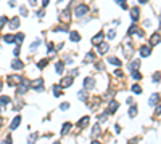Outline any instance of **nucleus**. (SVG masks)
Segmentation results:
<instances>
[{
    "label": "nucleus",
    "instance_id": "obj_1",
    "mask_svg": "<svg viewBox=\"0 0 161 144\" xmlns=\"http://www.w3.org/2000/svg\"><path fill=\"white\" fill-rule=\"evenodd\" d=\"M87 13H89V7H87V5H79V7H76L74 15L77 16V18H82V16H85Z\"/></svg>",
    "mask_w": 161,
    "mask_h": 144
},
{
    "label": "nucleus",
    "instance_id": "obj_2",
    "mask_svg": "<svg viewBox=\"0 0 161 144\" xmlns=\"http://www.w3.org/2000/svg\"><path fill=\"white\" fill-rule=\"evenodd\" d=\"M32 88L36 91H43V80L42 78H36V80L32 82Z\"/></svg>",
    "mask_w": 161,
    "mask_h": 144
},
{
    "label": "nucleus",
    "instance_id": "obj_3",
    "mask_svg": "<svg viewBox=\"0 0 161 144\" xmlns=\"http://www.w3.org/2000/svg\"><path fill=\"white\" fill-rule=\"evenodd\" d=\"M24 78H23V75H11L10 78H8V83L10 85H16V83H21Z\"/></svg>",
    "mask_w": 161,
    "mask_h": 144
},
{
    "label": "nucleus",
    "instance_id": "obj_4",
    "mask_svg": "<svg viewBox=\"0 0 161 144\" xmlns=\"http://www.w3.org/2000/svg\"><path fill=\"white\" fill-rule=\"evenodd\" d=\"M94 85H95V82H94V78H90V77H87L85 80H84V90H90V88H94Z\"/></svg>",
    "mask_w": 161,
    "mask_h": 144
},
{
    "label": "nucleus",
    "instance_id": "obj_5",
    "mask_svg": "<svg viewBox=\"0 0 161 144\" xmlns=\"http://www.w3.org/2000/svg\"><path fill=\"white\" fill-rule=\"evenodd\" d=\"M103 37H105V34H103V32H98L97 35L92 38V43H94V45H100V43H102V40H103Z\"/></svg>",
    "mask_w": 161,
    "mask_h": 144
},
{
    "label": "nucleus",
    "instance_id": "obj_6",
    "mask_svg": "<svg viewBox=\"0 0 161 144\" xmlns=\"http://www.w3.org/2000/svg\"><path fill=\"white\" fill-rule=\"evenodd\" d=\"M73 85V77L69 75V77H64L63 80H61V85L60 86H63V88H68V86H71Z\"/></svg>",
    "mask_w": 161,
    "mask_h": 144
},
{
    "label": "nucleus",
    "instance_id": "obj_7",
    "mask_svg": "<svg viewBox=\"0 0 161 144\" xmlns=\"http://www.w3.org/2000/svg\"><path fill=\"white\" fill-rule=\"evenodd\" d=\"M118 107H119L118 101H111L110 106H108V114H113V112H116V111H118Z\"/></svg>",
    "mask_w": 161,
    "mask_h": 144
},
{
    "label": "nucleus",
    "instance_id": "obj_8",
    "mask_svg": "<svg viewBox=\"0 0 161 144\" xmlns=\"http://www.w3.org/2000/svg\"><path fill=\"white\" fill-rule=\"evenodd\" d=\"M19 123H21V115H16L15 119L11 120V125H10V128H11V130H16V128H18V125H19Z\"/></svg>",
    "mask_w": 161,
    "mask_h": 144
},
{
    "label": "nucleus",
    "instance_id": "obj_9",
    "mask_svg": "<svg viewBox=\"0 0 161 144\" xmlns=\"http://www.w3.org/2000/svg\"><path fill=\"white\" fill-rule=\"evenodd\" d=\"M150 55H151L150 46H142L140 48V56H142V58H147V56H150Z\"/></svg>",
    "mask_w": 161,
    "mask_h": 144
},
{
    "label": "nucleus",
    "instance_id": "obj_10",
    "mask_svg": "<svg viewBox=\"0 0 161 144\" xmlns=\"http://www.w3.org/2000/svg\"><path fill=\"white\" fill-rule=\"evenodd\" d=\"M11 67H13V69H16V71H21V69L24 67V64L21 63L19 59H15V61H13V63H11Z\"/></svg>",
    "mask_w": 161,
    "mask_h": 144
},
{
    "label": "nucleus",
    "instance_id": "obj_11",
    "mask_svg": "<svg viewBox=\"0 0 161 144\" xmlns=\"http://www.w3.org/2000/svg\"><path fill=\"white\" fill-rule=\"evenodd\" d=\"M89 122H90V117H89V115H85V117H82V119H81L79 122H77V126L84 128V126H85L87 123H89Z\"/></svg>",
    "mask_w": 161,
    "mask_h": 144
},
{
    "label": "nucleus",
    "instance_id": "obj_12",
    "mask_svg": "<svg viewBox=\"0 0 161 144\" xmlns=\"http://www.w3.org/2000/svg\"><path fill=\"white\" fill-rule=\"evenodd\" d=\"M108 63L110 64H113V66H121V61H119V58H116V56H110V58H108Z\"/></svg>",
    "mask_w": 161,
    "mask_h": 144
},
{
    "label": "nucleus",
    "instance_id": "obj_13",
    "mask_svg": "<svg viewBox=\"0 0 161 144\" xmlns=\"http://www.w3.org/2000/svg\"><path fill=\"white\" fill-rule=\"evenodd\" d=\"M8 23H10L8 26H10L11 29H18V27H19V19H18V18H13V19L8 21Z\"/></svg>",
    "mask_w": 161,
    "mask_h": 144
},
{
    "label": "nucleus",
    "instance_id": "obj_14",
    "mask_svg": "<svg viewBox=\"0 0 161 144\" xmlns=\"http://www.w3.org/2000/svg\"><path fill=\"white\" fill-rule=\"evenodd\" d=\"M139 16H140V13H139V8H132V10H130V18H132V21H137Z\"/></svg>",
    "mask_w": 161,
    "mask_h": 144
},
{
    "label": "nucleus",
    "instance_id": "obj_15",
    "mask_svg": "<svg viewBox=\"0 0 161 144\" xmlns=\"http://www.w3.org/2000/svg\"><path fill=\"white\" fill-rule=\"evenodd\" d=\"M108 48H110V46H108V43H100V45H98V53H100V55L106 53Z\"/></svg>",
    "mask_w": 161,
    "mask_h": 144
},
{
    "label": "nucleus",
    "instance_id": "obj_16",
    "mask_svg": "<svg viewBox=\"0 0 161 144\" xmlns=\"http://www.w3.org/2000/svg\"><path fill=\"white\" fill-rule=\"evenodd\" d=\"M150 43H151V45H158V43H159V34H158V32L151 35V38H150Z\"/></svg>",
    "mask_w": 161,
    "mask_h": 144
},
{
    "label": "nucleus",
    "instance_id": "obj_17",
    "mask_svg": "<svg viewBox=\"0 0 161 144\" xmlns=\"http://www.w3.org/2000/svg\"><path fill=\"white\" fill-rule=\"evenodd\" d=\"M158 99H159V94H158V93H156V94H151V98H150L148 104H150V106H155V104L158 103Z\"/></svg>",
    "mask_w": 161,
    "mask_h": 144
},
{
    "label": "nucleus",
    "instance_id": "obj_18",
    "mask_svg": "<svg viewBox=\"0 0 161 144\" xmlns=\"http://www.w3.org/2000/svg\"><path fill=\"white\" fill-rule=\"evenodd\" d=\"M69 130H71V123H69V122H66V123L63 125V128H61V134H66Z\"/></svg>",
    "mask_w": 161,
    "mask_h": 144
},
{
    "label": "nucleus",
    "instance_id": "obj_19",
    "mask_svg": "<svg viewBox=\"0 0 161 144\" xmlns=\"http://www.w3.org/2000/svg\"><path fill=\"white\" fill-rule=\"evenodd\" d=\"M3 40H5V43H13V42H15V35H11V34L3 35Z\"/></svg>",
    "mask_w": 161,
    "mask_h": 144
},
{
    "label": "nucleus",
    "instance_id": "obj_20",
    "mask_svg": "<svg viewBox=\"0 0 161 144\" xmlns=\"http://www.w3.org/2000/svg\"><path fill=\"white\" fill-rule=\"evenodd\" d=\"M129 115H130V117H135V115H137V106H135V104H132V106H130Z\"/></svg>",
    "mask_w": 161,
    "mask_h": 144
},
{
    "label": "nucleus",
    "instance_id": "obj_21",
    "mask_svg": "<svg viewBox=\"0 0 161 144\" xmlns=\"http://www.w3.org/2000/svg\"><path fill=\"white\" fill-rule=\"evenodd\" d=\"M39 46H40V38H37V40H36V42H34L32 45H31V51H36Z\"/></svg>",
    "mask_w": 161,
    "mask_h": 144
},
{
    "label": "nucleus",
    "instance_id": "obj_22",
    "mask_svg": "<svg viewBox=\"0 0 161 144\" xmlns=\"http://www.w3.org/2000/svg\"><path fill=\"white\" fill-rule=\"evenodd\" d=\"M69 38H71L73 42H79L81 35H79V34H77V32H71V37H69Z\"/></svg>",
    "mask_w": 161,
    "mask_h": 144
},
{
    "label": "nucleus",
    "instance_id": "obj_23",
    "mask_svg": "<svg viewBox=\"0 0 161 144\" xmlns=\"http://www.w3.org/2000/svg\"><path fill=\"white\" fill-rule=\"evenodd\" d=\"M63 67H64V63H56V66H55V69H56V72H58V74L63 72Z\"/></svg>",
    "mask_w": 161,
    "mask_h": 144
},
{
    "label": "nucleus",
    "instance_id": "obj_24",
    "mask_svg": "<svg viewBox=\"0 0 161 144\" xmlns=\"http://www.w3.org/2000/svg\"><path fill=\"white\" fill-rule=\"evenodd\" d=\"M37 138H39V133H32L28 142H29V144H34V142H36V139H37Z\"/></svg>",
    "mask_w": 161,
    "mask_h": 144
},
{
    "label": "nucleus",
    "instance_id": "obj_25",
    "mask_svg": "<svg viewBox=\"0 0 161 144\" xmlns=\"http://www.w3.org/2000/svg\"><path fill=\"white\" fill-rule=\"evenodd\" d=\"M108 38H110V40L116 38V30H114V29H110V30H108Z\"/></svg>",
    "mask_w": 161,
    "mask_h": 144
},
{
    "label": "nucleus",
    "instance_id": "obj_26",
    "mask_svg": "<svg viewBox=\"0 0 161 144\" xmlns=\"http://www.w3.org/2000/svg\"><path fill=\"white\" fill-rule=\"evenodd\" d=\"M60 88H61L60 85H55V86H53V94H55V96H60V94H61V90H60Z\"/></svg>",
    "mask_w": 161,
    "mask_h": 144
},
{
    "label": "nucleus",
    "instance_id": "obj_27",
    "mask_svg": "<svg viewBox=\"0 0 161 144\" xmlns=\"http://www.w3.org/2000/svg\"><path fill=\"white\" fill-rule=\"evenodd\" d=\"M139 66H140V63H139V61H132V64H130V71H137Z\"/></svg>",
    "mask_w": 161,
    "mask_h": 144
},
{
    "label": "nucleus",
    "instance_id": "obj_28",
    "mask_svg": "<svg viewBox=\"0 0 161 144\" xmlns=\"http://www.w3.org/2000/svg\"><path fill=\"white\" fill-rule=\"evenodd\" d=\"M94 59H95V55H94V53H87V56H85L84 61H85V63H90V61H94Z\"/></svg>",
    "mask_w": 161,
    "mask_h": 144
},
{
    "label": "nucleus",
    "instance_id": "obj_29",
    "mask_svg": "<svg viewBox=\"0 0 161 144\" xmlns=\"http://www.w3.org/2000/svg\"><path fill=\"white\" fill-rule=\"evenodd\" d=\"M77 96H79V98L82 99V101H85V99H87V93H85V90L79 91V93H77Z\"/></svg>",
    "mask_w": 161,
    "mask_h": 144
},
{
    "label": "nucleus",
    "instance_id": "obj_30",
    "mask_svg": "<svg viewBox=\"0 0 161 144\" xmlns=\"http://www.w3.org/2000/svg\"><path fill=\"white\" fill-rule=\"evenodd\" d=\"M23 40H24V35H23V34H18V35H15V42H16V43H21Z\"/></svg>",
    "mask_w": 161,
    "mask_h": 144
},
{
    "label": "nucleus",
    "instance_id": "obj_31",
    "mask_svg": "<svg viewBox=\"0 0 161 144\" xmlns=\"http://www.w3.org/2000/svg\"><path fill=\"white\" fill-rule=\"evenodd\" d=\"M132 77L135 78V80H140V78H142V74L139 72V71H132Z\"/></svg>",
    "mask_w": 161,
    "mask_h": 144
},
{
    "label": "nucleus",
    "instance_id": "obj_32",
    "mask_svg": "<svg viewBox=\"0 0 161 144\" xmlns=\"http://www.w3.org/2000/svg\"><path fill=\"white\" fill-rule=\"evenodd\" d=\"M10 103V98H8V96H2V98H0V104H8Z\"/></svg>",
    "mask_w": 161,
    "mask_h": 144
},
{
    "label": "nucleus",
    "instance_id": "obj_33",
    "mask_svg": "<svg viewBox=\"0 0 161 144\" xmlns=\"http://www.w3.org/2000/svg\"><path fill=\"white\" fill-rule=\"evenodd\" d=\"M98 133H100V125H95L94 130H92V134H94V136H97Z\"/></svg>",
    "mask_w": 161,
    "mask_h": 144
},
{
    "label": "nucleus",
    "instance_id": "obj_34",
    "mask_svg": "<svg viewBox=\"0 0 161 144\" xmlns=\"http://www.w3.org/2000/svg\"><path fill=\"white\" fill-rule=\"evenodd\" d=\"M132 91H134V93H137V94H139V93H142V88H140L139 85H134V86H132Z\"/></svg>",
    "mask_w": 161,
    "mask_h": 144
},
{
    "label": "nucleus",
    "instance_id": "obj_35",
    "mask_svg": "<svg viewBox=\"0 0 161 144\" xmlns=\"http://www.w3.org/2000/svg\"><path fill=\"white\" fill-rule=\"evenodd\" d=\"M7 16H2V18H0V29H2L3 27V26H5V23H7Z\"/></svg>",
    "mask_w": 161,
    "mask_h": 144
},
{
    "label": "nucleus",
    "instance_id": "obj_36",
    "mask_svg": "<svg viewBox=\"0 0 161 144\" xmlns=\"http://www.w3.org/2000/svg\"><path fill=\"white\" fill-rule=\"evenodd\" d=\"M47 63H49L47 59H42L40 63H37V67H45V66H47Z\"/></svg>",
    "mask_w": 161,
    "mask_h": 144
},
{
    "label": "nucleus",
    "instance_id": "obj_37",
    "mask_svg": "<svg viewBox=\"0 0 161 144\" xmlns=\"http://www.w3.org/2000/svg\"><path fill=\"white\" fill-rule=\"evenodd\" d=\"M60 109H61V111H66V109H69V104L68 103H61L60 104Z\"/></svg>",
    "mask_w": 161,
    "mask_h": 144
},
{
    "label": "nucleus",
    "instance_id": "obj_38",
    "mask_svg": "<svg viewBox=\"0 0 161 144\" xmlns=\"http://www.w3.org/2000/svg\"><path fill=\"white\" fill-rule=\"evenodd\" d=\"M114 2H118L123 8H127V3H126V0H114Z\"/></svg>",
    "mask_w": 161,
    "mask_h": 144
},
{
    "label": "nucleus",
    "instance_id": "obj_39",
    "mask_svg": "<svg viewBox=\"0 0 161 144\" xmlns=\"http://www.w3.org/2000/svg\"><path fill=\"white\" fill-rule=\"evenodd\" d=\"M19 11H21V15H23V16H28V10H26V7H21Z\"/></svg>",
    "mask_w": 161,
    "mask_h": 144
},
{
    "label": "nucleus",
    "instance_id": "obj_40",
    "mask_svg": "<svg viewBox=\"0 0 161 144\" xmlns=\"http://www.w3.org/2000/svg\"><path fill=\"white\" fill-rule=\"evenodd\" d=\"M153 82H156V83L159 82V72H156L155 75H153Z\"/></svg>",
    "mask_w": 161,
    "mask_h": 144
},
{
    "label": "nucleus",
    "instance_id": "obj_41",
    "mask_svg": "<svg viewBox=\"0 0 161 144\" xmlns=\"http://www.w3.org/2000/svg\"><path fill=\"white\" fill-rule=\"evenodd\" d=\"M114 75L116 77H123V72H121V71H114Z\"/></svg>",
    "mask_w": 161,
    "mask_h": 144
},
{
    "label": "nucleus",
    "instance_id": "obj_42",
    "mask_svg": "<svg viewBox=\"0 0 161 144\" xmlns=\"http://www.w3.org/2000/svg\"><path fill=\"white\" fill-rule=\"evenodd\" d=\"M126 103H127V104H130V106H132V104H134V99H132V98H127V101H126Z\"/></svg>",
    "mask_w": 161,
    "mask_h": 144
},
{
    "label": "nucleus",
    "instance_id": "obj_43",
    "mask_svg": "<svg viewBox=\"0 0 161 144\" xmlns=\"http://www.w3.org/2000/svg\"><path fill=\"white\" fill-rule=\"evenodd\" d=\"M2 144H11V139H10V138H7V139H5V141H3Z\"/></svg>",
    "mask_w": 161,
    "mask_h": 144
},
{
    "label": "nucleus",
    "instance_id": "obj_44",
    "mask_svg": "<svg viewBox=\"0 0 161 144\" xmlns=\"http://www.w3.org/2000/svg\"><path fill=\"white\" fill-rule=\"evenodd\" d=\"M8 5H10V7H15L16 2H15V0H10V2H8Z\"/></svg>",
    "mask_w": 161,
    "mask_h": 144
},
{
    "label": "nucleus",
    "instance_id": "obj_45",
    "mask_svg": "<svg viewBox=\"0 0 161 144\" xmlns=\"http://www.w3.org/2000/svg\"><path fill=\"white\" fill-rule=\"evenodd\" d=\"M49 2H50V0H42V5L47 7V5H49Z\"/></svg>",
    "mask_w": 161,
    "mask_h": 144
},
{
    "label": "nucleus",
    "instance_id": "obj_46",
    "mask_svg": "<svg viewBox=\"0 0 161 144\" xmlns=\"http://www.w3.org/2000/svg\"><path fill=\"white\" fill-rule=\"evenodd\" d=\"M18 55H19V48L16 46V48H15V56H18Z\"/></svg>",
    "mask_w": 161,
    "mask_h": 144
},
{
    "label": "nucleus",
    "instance_id": "obj_47",
    "mask_svg": "<svg viewBox=\"0 0 161 144\" xmlns=\"http://www.w3.org/2000/svg\"><path fill=\"white\" fill-rule=\"evenodd\" d=\"M127 144H137V139H132V141H127Z\"/></svg>",
    "mask_w": 161,
    "mask_h": 144
},
{
    "label": "nucleus",
    "instance_id": "obj_48",
    "mask_svg": "<svg viewBox=\"0 0 161 144\" xmlns=\"http://www.w3.org/2000/svg\"><path fill=\"white\" fill-rule=\"evenodd\" d=\"M29 3H31V5H36V3H37V0H29Z\"/></svg>",
    "mask_w": 161,
    "mask_h": 144
},
{
    "label": "nucleus",
    "instance_id": "obj_49",
    "mask_svg": "<svg viewBox=\"0 0 161 144\" xmlns=\"http://www.w3.org/2000/svg\"><path fill=\"white\" fill-rule=\"evenodd\" d=\"M90 144H102V142H100V141H92Z\"/></svg>",
    "mask_w": 161,
    "mask_h": 144
},
{
    "label": "nucleus",
    "instance_id": "obj_50",
    "mask_svg": "<svg viewBox=\"0 0 161 144\" xmlns=\"http://www.w3.org/2000/svg\"><path fill=\"white\" fill-rule=\"evenodd\" d=\"M139 2H140V3H147V2H148V0H139Z\"/></svg>",
    "mask_w": 161,
    "mask_h": 144
},
{
    "label": "nucleus",
    "instance_id": "obj_51",
    "mask_svg": "<svg viewBox=\"0 0 161 144\" xmlns=\"http://www.w3.org/2000/svg\"><path fill=\"white\" fill-rule=\"evenodd\" d=\"M53 144H61V142H60V141H55V142H53Z\"/></svg>",
    "mask_w": 161,
    "mask_h": 144
},
{
    "label": "nucleus",
    "instance_id": "obj_52",
    "mask_svg": "<svg viewBox=\"0 0 161 144\" xmlns=\"http://www.w3.org/2000/svg\"><path fill=\"white\" fill-rule=\"evenodd\" d=\"M0 126H2V119H0Z\"/></svg>",
    "mask_w": 161,
    "mask_h": 144
},
{
    "label": "nucleus",
    "instance_id": "obj_53",
    "mask_svg": "<svg viewBox=\"0 0 161 144\" xmlns=\"http://www.w3.org/2000/svg\"><path fill=\"white\" fill-rule=\"evenodd\" d=\"M0 112H2V106H0Z\"/></svg>",
    "mask_w": 161,
    "mask_h": 144
}]
</instances>
